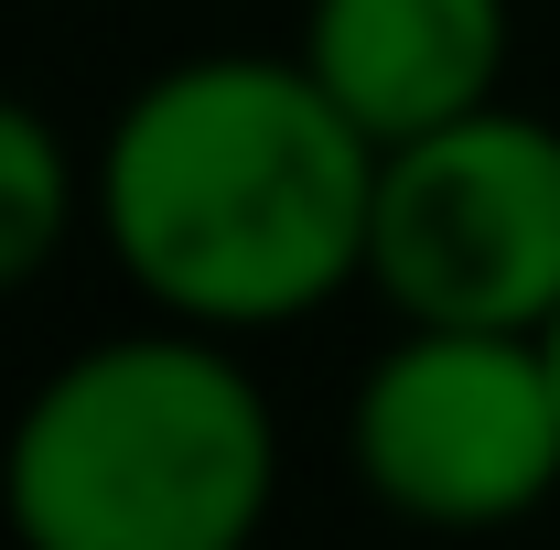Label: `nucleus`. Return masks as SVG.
Masks as SVG:
<instances>
[{
    "mask_svg": "<svg viewBox=\"0 0 560 550\" xmlns=\"http://www.w3.org/2000/svg\"><path fill=\"white\" fill-rule=\"evenodd\" d=\"M86 216L151 313L280 335L366 280L377 140L302 55H184L108 119Z\"/></svg>",
    "mask_w": 560,
    "mask_h": 550,
    "instance_id": "1",
    "label": "nucleus"
},
{
    "mask_svg": "<svg viewBox=\"0 0 560 550\" xmlns=\"http://www.w3.org/2000/svg\"><path fill=\"white\" fill-rule=\"evenodd\" d=\"M270 496V389L237 367V335L173 313L75 345L0 443V518L33 550H237Z\"/></svg>",
    "mask_w": 560,
    "mask_h": 550,
    "instance_id": "2",
    "label": "nucleus"
},
{
    "mask_svg": "<svg viewBox=\"0 0 560 550\" xmlns=\"http://www.w3.org/2000/svg\"><path fill=\"white\" fill-rule=\"evenodd\" d=\"M366 291L399 324H495L550 335L560 313V119L464 108L420 140L377 151Z\"/></svg>",
    "mask_w": 560,
    "mask_h": 550,
    "instance_id": "3",
    "label": "nucleus"
},
{
    "mask_svg": "<svg viewBox=\"0 0 560 550\" xmlns=\"http://www.w3.org/2000/svg\"><path fill=\"white\" fill-rule=\"evenodd\" d=\"M355 485L410 529H506L560 496V367L550 335L399 324L346 400Z\"/></svg>",
    "mask_w": 560,
    "mask_h": 550,
    "instance_id": "4",
    "label": "nucleus"
},
{
    "mask_svg": "<svg viewBox=\"0 0 560 550\" xmlns=\"http://www.w3.org/2000/svg\"><path fill=\"white\" fill-rule=\"evenodd\" d=\"M506 0H302L313 87L377 140H420L506 87Z\"/></svg>",
    "mask_w": 560,
    "mask_h": 550,
    "instance_id": "5",
    "label": "nucleus"
},
{
    "mask_svg": "<svg viewBox=\"0 0 560 550\" xmlns=\"http://www.w3.org/2000/svg\"><path fill=\"white\" fill-rule=\"evenodd\" d=\"M75 216H86V173H75L66 130L33 98L0 87V291H22V280L44 271L66 249Z\"/></svg>",
    "mask_w": 560,
    "mask_h": 550,
    "instance_id": "6",
    "label": "nucleus"
},
{
    "mask_svg": "<svg viewBox=\"0 0 560 550\" xmlns=\"http://www.w3.org/2000/svg\"><path fill=\"white\" fill-rule=\"evenodd\" d=\"M550 367H560V313H550Z\"/></svg>",
    "mask_w": 560,
    "mask_h": 550,
    "instance_id": "7",
    "label": "nucleus"
}]
</instances>
